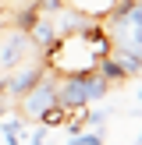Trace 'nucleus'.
<instances>
[{"instance_id": "obj_2", "label": "nucleus", "mask_w": 142, "mask_h": 145, "mask_svg": "<svg viewBox=\"0 0 142 145\" xmlns=\"http://www.w3.org/2000/svg\"><path fill=\"white\" fill-rule=\"evenodd\" d=\"M53 103H57V74H50V71H46V74H43L39 82L25 92V96H18L21 120H25V124H36V120L43 117V110H50Z\"/></svg>"}, {"instance_id": "obj_4", "label": "nucleus", "mask_w": 142, "mask_h": 145, "mask_svg": "<svg viewBox=\"0 0 142 145\" xmlns=\"http://www.w3.org/2000/svg\"><path fill=\"white\" fill-rule=\"evenodd\" d=\"M43 74H46V64H21V67L7 71V78H4V82H7V96H11V99L25 96Z\"/></svg>"}, {"instance_id": "obj_12", "label": "nucleus", "mask_w": 142, "mask_h": 145, "mask_svg": "<svg viewBox=\"0 0 142 145\" xmlns=\"http://www.w3.org/2000/svg\"><path fill=\"white\" fill-rule=\"evenodd\" d=\"M46 138H50V127L36 124V131H32V138H28V145H46Z\"/></svg>"}, {"instance_id": "obj_9", "label": "nucleus", "mask_w": 142, "mask_h": 145, "mask_svg": "<svg viewBox=\"0 0 142 145\" xmlns=\"http://www.w3.org/2000/svg\"><path fill=\"white\" fill-rule=\"evenodd\" d=\"M96 71L106 78L110 85H121V82H128V74H124V67H121L117 60H114L110 53H103V57H96Z\"/></svg>"}, {"instance_id": "obj_6", "label": "nucleus", "mask_w": 142, "mask_h": 145, "mask_svg": "<svg viewBox=\"0 0 142 145\" xmlns=\"http://www.w3.org/2000/svg\"><path fill=\"white\" fill-rule=\"evenodd\" d=\"M82 89H85V103H103L106 92H110V82L92 67V71H85V74H82Z\"/></svg>"}, {"instance_id": "obj_5", "label": "nucleus", "mask_w": 142, "mask_h": 145, "mask_svg": "<svg viewBox=\"0 0 142 145\" xmlns=\"http://www.w3.org/2000/svg\"><path fill=\"white\" fill-rule=\"evenodd\" d=\"M25 35L32 39V46L39 50V53H46V50H53V42L60 39V35H57V28H53V21H50L46 14H36V18H32V25L25 28Z\"/></svg>"}, {"instance_id": "obj_3", "label": "nucleus", "mask_w": 142, "mask_h": 145, "mask_svg": "<svg viewBox=\"0 0 142 145\" xmlns=\"http://www.w3.org/2000/svg\"><path fill=\"white\" fill-rule=\"evenodd\" d=\"M28 50H36V46H32V39H28L21 28L7 32L4 39H0V71H14V67H21V64L28 60Z\"/></svg>"}, {"instance_id": "obj_1", "label": "nucleus", "mask_w": 142, "mask_h": 145, "mask_svg": "<svg viewBox=\"0 0 142 145\" xmlns=\"http://www.w3.org/2000/svg\"><path fill=\"white\" fill-rule=\"evenodd\" d=\"M46 57L50 60H43V64H46L50 74H85V71L96 67V53L82 42L78 32L75 35H60L53 42V50H46Z\"/></svg>"}, {"instance_id": "obj_8", "label": "nucleus", "mask_w": 142, "mask_h": 145, "mask_svg": "<svg viewBox=\"0 0 142 145\" xmlns=\"http://www.w3.org/2000/svg\"><path fill=\"white\" fill-rule=\"evenodd\" d=\"M68 4L75 7L82 18H96V21H103L106 11L114 7V0H68Z\"/></svg>"}, {"instance_id": "obj_10", "label": "nucleus", "mask_w": 142, "mask_h": 145, "mask_svg": "<svg viewBox=\"0 0 142 145\" xmlns=\"http://www.w3.org/2000/svg\"><path fill=\"white\" fill-rule=\"evenodd\" d=\"M64 120H68V110H64L60 103H53L50 110H43V117L36 120V124H43V127H64Z\"/></svg>"}, {"instance_id": "obj_11", "label": "nucleus", "mask_w": 142, "mask_h": 145, "mask_svg": "<svg viewBox=\"0 0 142 145\" xmlns=\"http://www.w3.org/2000/svg\"><path fill=\"white\" fill-rule=\"evenodd\" d=\"M0 131H4L7 145H11V142H21V131H25V120H21V117H14V120H0Z\"/></svg>"}, {"instance_id": "obj_7", "label": "nucleus", "mask_w": 142, "mask_h": 145, "mask_svg": "<svg viewBox=\"0 0 142 145\" xmlns=\"http://www.w3.org/2000/svg\"><path fill=\"white\" fill-rule=\"evenodd\" d=\"M110 57L124 67V74L128 78H139V71H142V50H128V46H110Z\"/></svg>"}]
</instances>
